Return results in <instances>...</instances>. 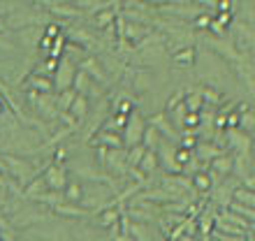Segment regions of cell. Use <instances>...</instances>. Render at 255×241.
Returning a JSON list of instances; mask_svg holds the SVG:
<instances>
[{
    "instance_id": "603a6c76",
    "label": "cell",
    "mask_w": 255,
    "mask_h": 241,
    "mask_svg": "<svg viewBox=\"0 0 255 241\" xmlns=\"http://www.w3.org/2000/svg\"><path fill=\"white\" fill-rule=\"evenodd\" d=\"M144 151H146V148L141 146V144H137V146H132V148H128V169H137V165H139Z\"/></svg>"
},
{
    "instance_id": "6da1fadb",
    "label": "cell",
    "mask_w": 255,
    "mask_h": 241,
    "mask_svg": "<svg viewBox=\"0 0 255 241\" xmlns=\"http://www.w3.org/2000/svg\"><path fill=\"white\" fill-rule=\"evenodd\" d=\"M0 155H2V160H5L9 181H14L19 188H26L35 176H40V172L35 169L30 158H19V155H12V153H0Z\"/></svg>"
},
{
    "instance_id": "5b68a950",
    "label": "cell",
    "mask_w": 255,
    "mask_h": 241,
    "mask_svg": "<svg viewBox=\"0 0 255 241\" xmlns=\"http://www.w3.org/2000/svg\"><path fill=\"white\" fill-rule=\"evenodd\" d=\"M44 181H47V188L54 190V193H63V188L67 186V167L63 162H49L44 172H42Z\"/></svg>"
},
{
    "instance_id": "52a82bcc",
    "label": "cell",
    "mask_w": 255,
    "mask_h": 241,
    "mask_svg": "<svg viewBox=\"0 0 255 241\" xmlns=\"http://www.w3.org/2000/svg\"><path fill=\"white\" fill-rule=\"evenodd\" d=\"M79 70L81 72H86L93 81H98L100 86H109V77H107V72H105V67H102V63H100L98 56L88 54L86 58L79 63Z\"/></svg>"
},
{
    "instance_id": "4fadbf2b",
    "label": "cell",
    "mask_w": 255,
    "mask_h": 241,
    "mask_svg": "<svg viewBox=\"0 0 255 241\" xmlns=\"http://www.w3.org/2000/svg\"><path fill=\"white\" fill-rule=\"evenodd\" d=\"M116 14H119V9H114V7H105V9H98V12L91 14V16H93L95 33H102V30H107V28L114 26Z\"/></svg>"
},
{
    "instance_id": "d4e9b609",
    "label": "cell",
    "mask_w": 255,
    "mask_h": 241,
    "mask_svg": "<svg viewBox=\"0 0 255 241\" xmlns=\"http://www.w3.org/2000/svg\"><path fill=\"white\" fill-rule=\"evenodd\" d=\"M202 100H204V105H218L221 102V95H218V91L211 86L202 88Z\"/></svg>"
},
{
    "instance_id": "277c9868",
    "label": "cell",
    "mask_w": 255,
    "mask_h": 241,
    "mask_svg": "<svg viewBox=\"0 0 255 241\" xmlns=\"http://www.w3.org/2000/svg\"><path fill=\"white\" fill-rule=\"evenodd\" d=\"M77 70L79 67L74 65L70 58H65V56H61V60H58V70L54 72V88L61 93V91H67V88H72L74 84V77H77Z\"/></svg>"
},
{
    "instance_id": "f1b7e54d",
    "label": "cell",
    "mask_w": 255,
    "mask_h": 241,
    "mask_svg": "<svg viewBox=\"0 0 255 241\" xmlns=\"http://www.w3.org/2000/svg\"><path fill=\"white\" fill-rule=\"evenodd\" d=\"M112 241H134V237L130 235V232H116V235L112 237Z\"/></svg>"
},
{
    "instance_id": "484cf974",
    "label": "cell",
    "mask_w": 255,
    "mask_h": 241,
    "mask_svg": "<svg viewBox=\"0 0 255 241\" xmlns=\"http://www.w3.org/2000/svg\"><path fill=\"white\" fill-rule=\"evenodd\" d=\"M214 221H216V216L209 211V214H202L200 218V225L197 228L202 230V235H207V232H211V228H214Z\"/></svg>"
},
{
    "instance_id": "5bb4252c",
    "label": "cell",
    "mask_w": 255,
    "mask_h": 241,
    "mask_svg": "<svg viewBox=\"0 0 255 241\" xmlns=\"http://www.w3.org/2000/svg\"><path fill=\"white\" fill-rule=\"evenodd\" d=\"M91 144L95 146H107V148H126L123 146V137L119 132H112V130H98Z\"/></svg>"
},
{
    "instance_id": "d6986e66",
    "label": "cell",
    "mask_w": 255,
    "mask_h": 241,
    "mask_svg": "<svg viewBox=\"0 0 255 241\" xmlns=\"http://www.w3.org/2000/svg\"><path fill=\"white\" fill-rule=\"evenodd\" d=\"M223 151L218 146H216V144H211V141H209V144H197V146H195V158H197V160L200 162H204V160H214L216 155H221Z\"/></svg>"
},
{
    "instance_id": "1f68e13d",
    "label": "cell",
    "mask_w": 255,
    "mask_h": 241,
    "mask_svg": "<svg viewBox=\"0 0 255 241\" xmlns=\"http://www.w3.org/2000/svg\"><path fill=\"white\" fill-rule=\"evenodd\" d=\"M5 112H7V105H5V100L0 98V116H5Z\"/></svg>"
},
{
    "instance_id": "30bf717a",
    "label": "cell",
    "mask_w": 255,
    "mask_h": 241,
    "mask_svg": "<svg viewBox=\"0 0 255 241\" xmlns=\"http://www.w3.org/2000/svg\"><path fill=\"white\" fill-rule=\"evenodd\" d=\"M42 35H44V28H42V26H28V28L16 30V40H19L21 47L37 49V47H40ZM19 44H16V47H19Z\"/></svg>"
},
{
    "instance_id": "8fae6325",
    "label": "cell",
    "mask_w": 255,
    "mask_h": 241,
    "mask_svg": "<svg viewBox=\"0 0 255 241\" xmlns=\"http://www.w3.org/2000/svg\"><path fill=\"white\" fill-rule=\"evenodd\" d=\"M209 165H211L214 176H218V179L225 181V179H230V176H232V169H235V155L221 153V155H216Z\"/></svg>"
},
{
    "instance_id": "3957f363",
    "label": "cell",
    "mask_w": 255,
    "mask_h": 241,
    "mask_svg": "<svg viewBox=\"0 0 255 241\" xmlns=\"http://www.w3.org/2000/svg\"><path fill=\"white\" fill-rule=\"evenodd\" d=\"M144 130H146V120L141 116L139 109H132L128 114V123L123 127V146L126 148H132L137 144H141V137H144Z\"/></svg>"
},
{
    "instance_id": "8992f818",
    "label": "cell",
    "mask_w": 255,
    "mask_h": 241,
    "mask_svg": "<svg viewBox=\"0 0 255 241\" xmlns=\"http://www.w3.org/2000/svg\"><path fill=\"white\" fill-rule=\"evenodd\" d=\"M160 188L169 195V197H172V200H176L181 193L190 190V188H193V183H190V176L186 179L183 174H165L160 179Z\"/></svg>"
},
{
    "instance_id": "83f0119b",
    "label": "cell",
    "mask_w": 255,
    "mask_h": 241,
    "mask_svg": "<svg viewBox=\"0 0 255 241\" xmlns=\"http://www.w3.org/2000/svg\"><path fill=\"white\" fill-rule=\"evenodd\" d=\"M242 183H244V188H246V190H253V193H255V174L244 176Z\"/></svg>"
},
{
    "instance_id": "f546056e",
    "label": "cell",
    "mask_w": 255,
    "mask_h": 241,
    "mask_svg": "<svg viewBox=\"0 0 255 241\" xmlns=\"http://www.w3.org/2000/svg\"><path fill=\"white\" fill-rule=\"evenodd\" d=\"M237 123H239V114L235 112V114L228 116V125H230V127H237Z\"/></svg>"
},
{
    "instance_id": "9c48e42d",
    "label": "cell",
    "mask_w": 255,
    "mask_h": 241,
    "mask_svg": "<svg viewBox=\"0 0 255 241\" xmlns=\"http://www.w3.org/2000/svg\"><path fill=\"white\" fill-rule=\"evenodd\" d=\"M67 114L72 116V120L79 125V130H81V125L86 123L88 114H91V102H88L86 95H81V93L74 95V100H72V105H70V109H67Z\"/></svg>"
},
{
    "instance_id": "2e32d148",
    "label": "cell",
    "mask_w": 255,
    "mask_h": 241,
    "mask_svg": "<svg viewBox=\"0 0 255 241\" xmlns=\"http://www.w3.org/2000/svg\"><path fill=\"white\" fill-rule=\"evenodd\" d=\"M56 216H63V218H91V211H86V209H81L79 204H67V202H61V204H56L54 209H51Z\"/></svg>"
},
{
    "instance_id": "7a4b0ae2",
    "label": "cell",
    "mask_w": 255,
    "mask_h": 241,
    "mask_svg": "<svg viewBox=\"0 0 255 241\" xmlns=\"http://www.w3.org/2000/svg\"><path fill=\"white\" fill-rule=\"evenodd\" d=\"M49 218V211L44 209V204H37V202H23V207L16 211L14 216H9V228L16 232V230H23L33 223H44Z\"/></svg>"
},
{
    "instance_id": "e0dca14e",
    "label": "cell",
    "mask_w": 255,
    "mask_h": 241,
    "mask_svg": "<svg viewBox=\"0 0 255 241\" xmlns=\"http://www.w3.org/2000/svg\"><path fill=\"white\" fill-rule=\"evenodd\" d=\"M195 47H183V49H176L174 54H172V65L179 67V70H188V67L195 65Z\"/></svg>"
},
{
    "instance_id": "4dcf8cb0",
    "label": "cell",
    "mask_w": 255,
    "mask_h": 241,
    "mask_svg": "<svg viewBox=\"0 0 255 241\" xmlns=\"http://www.w3.org/2000/svg\"><path fill=\"white\" fill-rule=\"evenodd\" d=\"M7 228H9V218L0 211V230H7Z\"/></svg>"
},
{
    "instance_id": "7c38bea8",
    "label": "cell",
    "mask_w": 255,
    "mask_h": 241,
    "mask_svg": "<svg viewBox=\"0 0 255 241\" xmlns=\"http://www.w3.org/2000/svg\"><path fill=\"white\" fill-rule=\"evenodd\" d=\"M23 88H30V91H37V93H54V79L40 72H28Z\"/></svg>"
},
{
    "instance_id": "ffe728a7",
    "label": "cell",
    "mask_w": 255,
    "mask_h": 241,
    "mask_svg": "<svg viewBox=\"0 0 255 241\" xmlns=\"http://www.w3.org/2000/svg\"><path fill=\"white\" fill-rule=\"evenodd\" d=\"M160 141H162V137L158 134V130H155V127H151L146 123V130H144V137H141V146L148 148V151H158Z\"/></svg>"
},
{
    "instance_id": "7402d4cb",
    "label": "cell",
    "mask_w": 255,
    "mask_h": 241,
    "mask_svg": "<svg viewBox=\"0 0 255 241\" xmlns=\"http://www.w3.org/2000/svg\"><path fill=\"white\" fill-rule=\"evenodd\" d=\"M190 183H193L195 188H197V190H200V193H209V190H211V188H214V181H211V176L207 174V172H195L193 176H190Z\"/></svg>"
},
{
    "instance_id": "d6a6232c",
    "label": "cell",
    "mask_w": 255,
    "mask_h": 241,
    "mask_svg": "<svg viewBox=\"0 0 255 241\" xmlns=\"http://www.w3.org/2000/svg\"><path fill=\"white\" fill-rule=\"evenodd\" d=\"M0 33H2V35L7 33V28H5V16H0Z\"/></svg>"
},
{
    "instance_id": "836d02e7",
    "label": "cell",
    "mask_w": 255,
    "mask_h": 241,
    "mask_svg": "<svg viewBox=\"0 0 255 241\" xmlns=\"http://www.w3.org/2000/svg\"><path fill=\"white\" fill-rule=\"evenodd\" d=\"M181 241H195V239H193V237H188V235H186V237H181Z\"/></svg>"
},
{
    "instance_id": "9a60e30c",
    "label": "cell",
    "mask_w": 255,
    "mask_h": 241,
    "mask_svg": "<svg viewBox=\"0 0 255 241\" xmlns=\"http://www.w3.org/2000/svg\"><path fill=\"white\" fill-rule=\"evenodd\" d=\"M160 167V160H158V153L155 151H144V155H141L139 165H137V172H139L144 179H151V176L155 174V169Z\"/></svg>"
},
{
    "instance_id": "cb8c5ba5",
    "label": "cell",
    "mask_w": 255,
    "mask_h": 241,
    "mask_svg": "<svg viewBox=\"0 0 255 241\" xmlns=\"http://www.w3.org/2000/svg\"><path fill=\"white\" fill-rule=\"evenodd\" d=\"M186 100V88H179V91H174V95L167 100V105H165V112H172L174 107H179L181 102Z\"/></svg>"
},
{
    "instance_id": "ba28073f",
    "label": "cell",
    "mask_w": 255,
    "mask_h": 241,
    "mask_svg": "<svg viewBox=\"0 0 255 241\" xmlns=\"http://www.w3.org/2000/svg\"><path fill=\"white\" fill-rule=\"evenodd\" d=\"M225 141L230 144V148H235L237 153H244V155H249L251 146H253L251 134L244 132L242 127H228V132H225Z\"/></svg>"
},
{
    "instance_id": "44dd1931",
    "label": "cell",
    "mask_w": 255,
    "mask_h": 241,
    "mask_svg": "<svg viewBox=\"0 0 255 241\" xmlns=\"http://www.w3.org/2000/svg\"><path fill=\"white\" fill-rule=\"evenodd\" d=\"M232 200H235L237 204H242V207L255 209V193H253V190H246V188H235Z\"/></svg>"
},
{
    "instance_id": "ac0fdd59",
    "label": "cell",
    "mask_w": 255,
    "mask_h": 241,
    "mask_svg": "<svg viewBox=\"0 0 255 241\" xmlns=\"http://www.w3.org/2000/svg\"><path fill=\"white\" fill-rule=\"evenodd\" d=\"M81 195H84V183L81 181H67V186L63 188V200L67 204H79Z\"/></svg>"
},
{
    "instance_id": "4316f807",
    "label": "cell",
    "mask_w": 255,
    "mask_h": 241,
    "mask_svg": "<svg viewBox=\"0 0 255 241\" xmlns=\"http://www.w3.org/2000/svg\"><path fill=\"white\" fill-rule=\"evenodd\" d=\"M216 12H232V0H216Z\"/></svg>"
}]
</instances>
